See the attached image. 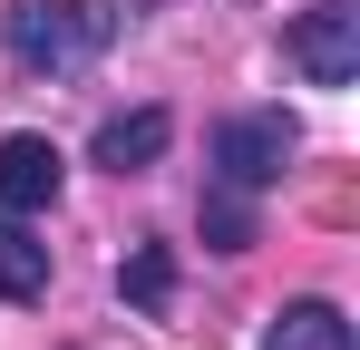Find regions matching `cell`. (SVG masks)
Instances as JSON below:
<instances>
[{"mask_svg":"<svg viewBox=\"0 0 360 350\" xmlns=\"http://www.w3.org/2000/svg\"><path fill=\"white\" fill-rule=\"evenodd\" d=\"M117 30H127V0H10L0 10V49H10V68H30V78L98 68Z\"/></svg>","mask_w":360,"mask_h":350,"instance_id":"cell-1","label":"cell"},{"mask_svg":"<svg viewBox=\"0 0 360 350\" xmlns=\"http://www.w3.org/2000/svg\"><path fill=\"white\" fill-rule=\"evenodd\" d=\"M292 156H302V117L292 108H234L214 127V185H234V195H273Z\"/></svg>","mask_w":360,"mask_h":350,"instance_id":"cell-2","label":"cell"},{"mask_svg":"<svg viewBox=\"0 0 360 350\" xmlns=\"http://www.w3.org/2000/svg\"><path fill=\"white\" fill-rule=\"evenodd\" d=\"M283 58L302 68V88H351L360 78V0H311L283 30Z\"/></svg>","mask_w":360,"mask_h":350,"instance_id":"cell-3","label":"cell"},{"mask_svg":"<svg viewBox=\"0 0 360 350\" xmlns=\"http://www.w3.org/2000/svg\"><path fill=\"white\" fill-rule=\"evenodd\" d=\"M68 185V156L39 136V127H20V136H0V214H49Z\"/></svg>","mask_w":360,"mask_h":350,"instance_id":"cell-4","label":"cell"},{"mask_svg":"<svg viewBox=\"0 0 360 350\" xmlns=\"http://www.w3.org/2000/svg\"><path fill=\"white\" fill-rule=\"evenodd\" d=\"M166 146H176V117H166V108H108L98 136H88V166L146 175V166H166Z\"/></svg>","mask_w":360,"mask_h":350,"instance_id":"cell-5","label":"cell"},{"mask_svg":"<svg viewBox=\"0 0 360 350\" xmlns=\"http://www.w3.org/2000/svg\"><path fill=\"white\" fill-rule=\"evenodd\" d=\"M263 350H351V311L321 302V292H302V302H283L263 321Z\"/></svg>","mask_w":360,"mask_h":350,"instance_id":"cell-6","label":"cell"},{"mask_svg":"<svg viewBox=\"0 0 360 350\" xmlns=\"http://www.w3.org/2000/svg\"><path fill=\"white\" fill-rule=\"evenodd\" d=\"M49 292V243L30 233V214H0V302H39Z\"/></svg>","mask_w":360,"mask_h":350,"instance_id":"cell-7","label":"cell"},{"mask_svg":"<svg viewBox=\"0 0 360 350\" xmlns=\"http://www.w3.org/2000/svg\"><path fill=\"white\" fill-rule=\"evenodd\" d=\"M117 302H127V311H146V321H156V311L176 302V253H166V243H136V253L117 263Z\"/></svg>","mask_w":360,"mask_h":350,"instance_id":"cell-8","label":"cell"},{"mask_svg":"<svg viewBox=\"0 0 360 350\" xmlns=\"http://www.w3.org/2000/svg\"><path fill=\"white\" fill-rule=\"evenodd\" d=\"M205 243H214V253H253V195L205 185Z\"/></svg>","mask_w":360,"mask_h":350,"instance_id":"cell-9","label":"cell"}]
</instances>
